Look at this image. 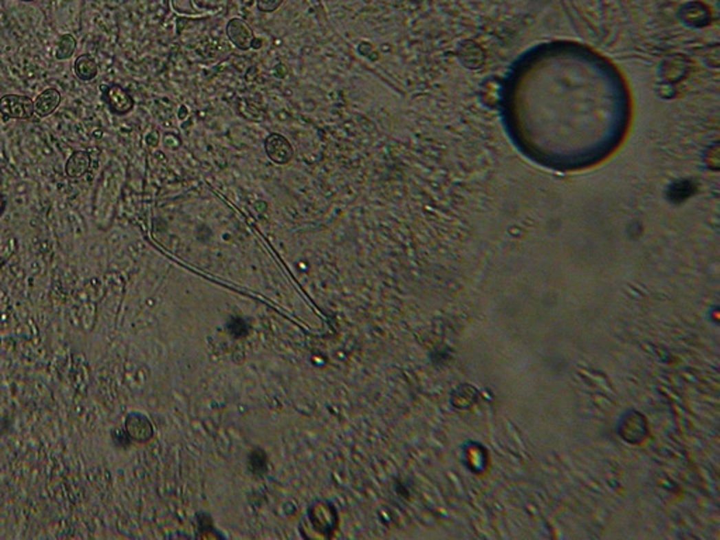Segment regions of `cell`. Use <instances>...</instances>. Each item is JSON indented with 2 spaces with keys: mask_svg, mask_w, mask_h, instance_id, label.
Here are the masks:
<instances>
[{
  "mask_svg": "<svg viewBox=\"0 0 720 540\" xmlns=\"http://www.w3.org/2000/svg\"><path fill=\"white\" fill-rule=\"evenodd\" d=\"M74 71H75V75L80 80L89 82L98 76L99 67H98V62L95 61V58L90 56L89 54H83L76 58L74 63Z\"/></svg>",
  "mask_w": 720,
  "mask_h": 540,
  "instance_id": "cell-8",
  "label": "cell"
},
{
  "mask_svg": "<svg viewBox=\"0 0 720 540\" xmlns=\"http://www.w3.org/2000/svg\"><path fill=\"white\" fill-rule=\"evenodd\" d=\"M258 2V9L263 13H273L276 12L281 3H283V0H257Z\"/></svg>",
  "mask_w": 720,
  "mask_h": 540,
  "instance_id": "cell-10",
  "label": "cell"
},
{
  "mask_svg": "<svg viewBox=\"0 0 720 540\" xmlns=\"http://www.w3.org/2000/svg\"><path fill=\"white\" fill-rule=\"evenodd\" d=\"M91 158L86 151H75L65 164V173L72 179L85 176L90 171Z\"/></svg>",
  "mask_w": 720,
  "mask_h": 540,
  "instance_id": "cell-7",
  "label": "cell"
},
{
  "mask_svg": "<svg viewBox=\"0 0 720 540\" xmlns=\"http://www.w3.org/2000/svg\"><path fill=\"white\" fill-rule=\"evenodd\" d=\"M103 99L109 109L117 116L129 114L134 109V99L131 98V94L120 85H110L105 90Z\"/></svg>",
  "mask_w": 720,
  "mask_h": 540,
  "instance_id": "cell-4",
  "label": "cell"
},
{
  "mask_svg": "<svg viewBox=\"0 0 720 540\" xmlns=\"http://www.w3.org/2000/svg\"><path fill=\"white\" fill-rule=\"evenodd\" d=\"M61 103V93L56 89H47L41 91L34 100V113L40 118L51 116Z\"/></svg>",
  "mask_w": 720,
  "mask_h": 540,
  "instance_id": "cell-6",
  "label": "cell"
},
{
  "mask_svg": "<svg viewBox=\"0 0 720 540\" xmlns=\"http://www.w3.org/2000/svg\"><path fill=\"white\" fill-rule=\"evenodd\" d=\"M21 2H34V0H21Z\"/></svg>",
  "mask_w": 720,
  "mask_h": 540,
  "instance_id": "cell-12",
  "label": "cell"
},
{
  "mask_svg": "<svg viewBox=\"0 0 720 540\" xmlns=\"http://www.w3.org/2000/svg\"><path fill=\"white\" fill-rule=\"evenodd\" d=\"M5 208H6V200H5L3 195H2V193H0V217H2V214H3Z\"/></svg>",
  "mask_w": 720,
  "mask_h": 540,
  "instance_id": "cell-11",
  "label": "cell"
},
{
  "mask_svg": "<svg viewBox=\"0 0 720 540\" xmlns=\"http://www.w3.org/2000/svg\"><path fill=\"white\" fill-rule=\"evenodd\" d=\"M0 114L5 118L30 120L34 113V100L21 94H5L0 98Z\"/></svg>",
  "mask_w": 720,
  "mask_h": 540,
  "instance_id": "cell-2",
  "label": "cell"
},
{
  "mask_svg": "<svg viewBox=\"0 0 720 540\" xmlns=\"http://www.w3.org/2000/svg\"><path fill=\"white\" fill-rule=\"evenodd\" d=\"M227 34L231 43L239 50H249L255 44L254 31L242 19H232L227 24Z\"/></svg>",
  "mask_w": 720,
  "mask_h": 540,
  "instance_id": "cell-5",
  "label": "cell"
},
{
  "mask_svg": "<svg viewBox=\"0 0 720 540\" xmlns=\"http://www.w3.org/2000/svg\"><path fill=\"white\" fill-rule=\"evenodd\" d=\"M265 151L266 155L270 158V161H273L277 165L289 164L294 156L292 144L286 137L280 134H270L266 137Z\"/></svg>",
  "mask_w": 720,
  "mask_h": 540,
  "instance_id": "cell-3",
  "label": "cell"
},
{
  "mask_svg": "<svg viewBox=\"0 0 720 540\" xmlns=\"http://www.w3.org/2000/svg\"><path fill=\"white\" fill-rule=\"evenodd\" d=\"M75 50H76V40H75V37L71 36V34H64L59 39V41L56 44L55 56L59 61L68 59V58H71L74 55Z\"/></svg>",
  "mask_w": 720,
  "mask_h": 540,
  "instance_id": "cell-9",
  "label": "cell"
},
{
  "mask_svg": "<svg viewBox=\"0 0 720 540\" xmlns=\"http://www.w3.org/2000/svg\"><path fill=\"white\" fill-rule=\"evenodd\" d=\"M503 111L515 145L553 171H581L609 158L629 130L628 85L612 63L577 44H549L511 69Z\"/></svg>",
  "mask_w": 720,
  "mask_h": 540,
  "instance_id": "cell-1",
  "label": "cell"
}]
</instances>
